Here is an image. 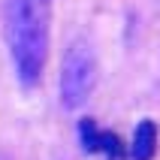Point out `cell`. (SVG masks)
<instances>
[{
	"mask_svg": "<svg viewBox=\"0 0 160 160\" xmlns=\"http://www.w3.org/2000/svg\"><path fill=\"white\" fill-rule=\"evenodd\" d=\"M6 45L21 88H36L48 61V0H6Z\"/></svg>",
	"mask_w": 160,
	"mask_h": 160,
	"instance_id": "1",
	"label": "cell"
},
{
	"mask_svg": "<svg viewBox=\"0 0 160 160\" xmlns=\"http://www.w3.org/2000/svg\"><path fill=\"white\" fill-rule=\"evenodd\" d=\"M97 88V54L85 39L67 45L61 61V106L76 112L91 100Z\"/></svg>",
	"mask_w": 160,
	"mask_h": 160,
	"instance_id": "2",
	"label": "cell"
},
{
	"mask_svg": "<svg viewBox=\"0 0 160 160\" xmlns=\"http://www.w3.org/2000/svg\"><path fill=\"white\" fill-rule=\"evenodd\" d=\"M79 145L88 154H103L109 160L127 157V145L121 142V136H115L112 130H103L94 118H82L79 121Z\"/></svg>",
	"mask_w": 160,
	"mask_h": 160,
	"instance_id": "3",
	"label": "cell"
},
{
	"mask_svg": "<svg viewBox=\"0 0 160 160\" xmlns=\"http://www.w3.org/2000/svg\"><path fill=\"white\" fill-rule=\"evenodd\" d=\"M127 154L130 160H154L157 154V124L151 118H142L133 130V139L127 145Z\"/></svg>",
	"mask_w": 160,
	"mask_h": 160,
	"instance_id": "4",
	"label": "cell"
},
{
	"mask_svg": "<svg viewBox=\"0 0 160 160\" xmlns=\"http://www.w3.org/2000/svg\"><path fill=\"white\" fill-rule=\"evenodd\" d=\"M0 160H6V157H3V154H0Z\"/></svg>",
	"mask_w": 160,
	"mask_h": 160,
	"instance_id": "5",
	"label": "cell"
},
{
	"mask_svg": "<svg viewBox=\"0 0 160 160\" xmlns=\"http://www.w3.org/2000/svg\"><path fill=\"white\" fill-rule=\"evenodd\" d=\"M48 3H52V0H48Z\"/></svg>",
	"mask_w": 160,
	"mask_h": 160,
	"instance_id": "6",
	"label": "cell"
}]
</instances>
